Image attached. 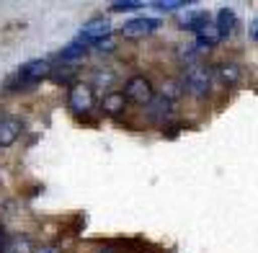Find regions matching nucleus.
Returning <instances> with one entry per match:
<instances>
[{"label": "nucleus", "mask_w": 258, "mask_h": 253, "mask_svg": "<svg viewBox=\"0 0 258 253\" xmlns=\"http://www.w3.org/2000/svg\"><path fill=\"white\" fill-rule=\"evenodd\" d=\"M183 88L191 93V96H197V98H204L209 91H212V83H214V68L209 65H202V62H194V65L186 68L183 78Z\"/></svg>", "instance_id": "1"}, {"label": "nucleus", "mask_w": 258, "mask_h": 253, "mask_svg": "<svg viewBox=\"0 0 258 253\" xmlns=\"http://www.w3.org/2000/svg\"><path fill=\"white\" fill-rule=\"evenodd\" d=\"M124 96H126V101L140 103V106H147V103L155 98V91H153V83H150L145 75H135V78L126 80Z\"/></svg>", "instance_id": "2"}, {"label": "nucleus", "mask_w": 258, "mask_h": 253, "mask_svg": "<svg viewBox=\"0 0 258 253\" xmlns=\"http://www.w3.org/2000/svg\"><path fill=\"white\" fill-rule=\"evenodd\" d=\"M49 75H52V65L47 59H31V62H26V65H21L16 78L24 88H31V86H36V83H41Z\"/></svg>", "instance_id": "3"}, {"label": "nucleus", "mask_w": 258, "mask_h": 253, "mask_svg": "<svg viewBox=\"0 0 258 253\" xmlns=\"http://www.w3.org/2000/svg\"><path fill=\"white\" fill-rule=\"evenodd\" d=\"M160 29V18L158 16H140V18H132L121 26V34L126 39H142V36H150L153 31Z\"/></svg>", "instance_id": "4"}, {"label": "nucleus", "mask_w": 258, "mask_h": 253, "mask_svg": "<svg viewBox=\"0 0 258 253\" xmlns=\"http://www.w3.org/2000/svg\"><path fill=\"white\" fill-rule=\"evenodd\" d=\"M145 116H147V121H153L155 126H165V121L173 116V106H170V101L165 96H155L145 106Z\"/></svg>", "instance_id": "5"}, {"label": "nucleus", "mask_w": 258, "mask_h": 253, "mask_svg": "<svg viewBox=\"0 0 258 253\" xmlns=\"http://www.w3.org/2000/svg\"><path fill=\"white\" fill-rule=\"evenodd\" d=\"M68 103H70V109L73 111H88L93 106V88L91 86H85V83H75V86L70 88V96H68Z\"/></svg>", "instance_id": "6"}, {"label": "nucleus", "mask_w": 258, "mask_h": 253, "mask_svg": "<svg viewBox=\"0 0 258 253\" xmlns=\"http://www.w3.org/2000/svg\"><path fill=\"white\" fill-rule=\"evenodd\" d=\"M109 34H111V24H109V18H96V21H91V24H85V26L80 29L78 39H80V41H85V44H96V41L106 39Z\"/></svg>", "instance_id": "7"}, {"label": "nucleus", "mask_w": 258, "mask_h": 253, "mask_svg": "<svg viewBox=\"0 0 258 253\" xmlns=\"http://www.w3.org/2000/svg\"><path fill=\"white\" fill-rule=\"evenodd\" d=\"M240 65L238 62H220V65H214V80L222 83V86H235V83L240 80Z\"/></svg>", "instance_id": "8"}, {"label": "nucleus", "mask_w": 258, "mask_h": 253, "mask_svg": "<svg viewBox=\"0 0 258 253\" xmlns=\"http://www.w3.org/2000/svg\"><path fill=\"white\" fill-rule=\"evenodd\" d=\"M21 130H24V124H21L18 119H13V116L0 119V147H11L18 140Z\"/></svg>", "instance_id": "9"}, {"label": "nucleus", "mask_w": 258, "mask_h": 253, "mask_svg": "<svg viewBox=\"0 0 258 253\" xmlns=\"http://www.w3.org/2000/svg\"><path fill=\"white\" fill-rule=\"evenodd\" d=\"M207 24H209V16H207L204 11H188L186 16L178 18V26H181V29H188V31H194V34H199Z\"/></svg>", "instance_id": "10"}, {"label": "nucleus", "mask_w": 258, "mask_h": 253, "mask_svg": "<svg viewBox=\"0 0 258 253\" xmlns=\"http://www.w3.org/2000/svg\"><path fill=\"white\" fill-rule=\"evenodd\" d=\"M220 39H222V34H220V29H217V24H209L197 34V44H199V49H212V47H217L220 44Z\"/></svg>", "instance_id": "11"}, {"label": "nucleus", "mask_w": 258, "mask_h": 253, "mask_svg": "<svg viewBox=\"0 0 258 253\" xmlns=\"http://www.w3.org/2000/svg\"><path fill=\"white\" fill-rule=\"evenodd\" d=\"M217 29H220L222 39L230 36L235 29H238V16H235L232 8H220V11H217Z\"/></svg>", "instance_id": "12"}, {"label": "nucleus", "mask_w": 258, "mask_h": 253, "mask_svg": "<svg viewBox=\"0 0 258 253\" xmlns=\"http://www.w3.org/2000/svg\"><path fill=\"white\" fill-rule=\"evenodd\" d=\"M85 52H88V44H85V41H80V39H75V41H70V44L59 52V59L64 62V65H73V62L83 59Z\"/></svg>", "instance_id": "13"}, {"label": "nucleus", "mask_w": 258, "mask_h": 253, "mask_svg": "<svg viewBox=\"0 0 258 253\" xmlns=\"http://www.w3.org/2000/svg\"><path fill=\"white\" fill-rule=\"evenodd\" d=\"M124 106H126V96H124V93H106L103 101H101V109H103L106 114H111V116L121 114Z\"/></svg>", "instance_id": "14"}, {"label": "nucleus", "mask_w": 258, "mask_h": 253, "mask_svg": "<svg viewBox=\"0 0 258 253\" xmlns=\"http://www.w3.org/2000/svg\"><path fill=\"white\" fill-rule=\"evenodd\" d=\"M183 93H186L183 83H181V80H173V78H170V80H165V83H163V91H160V96H165L170 103H173L176 98H181Z\"/></svg>", "instance_id": "15"}, {"label": "nucleus", "mask_w": 258, "mask_h": 253, "mask_svg": "<svg viewBox=\"0 0 258 253\" xmlns=\"http://www.w3.org/2000/svg\"><path fill=\"white\" fill-rule=\"evenodd\" d=\"M114 80H116V75L111 73V70H96L93 73V86H106V88H109V86H114Z\"/></svg>", "instance_id": "16"}, {"label": "nucleus", "mask_w": 258, "mask_h": 253, "mask_svg": "<svg viewBox=\"0 0 258 253\" xmlns=\"http://www.w3.org/2000/svg\"><path fill=\"white\" fill-rule=\"evenodd\" d=\"M186 6H188L186 0H163V3H153V8L165 11V13H170V11H181V8H186Z\"/></svg>", "instance_id": "17"}, {"label": "nucleus", "mask_w": 258, "mask_h": 253, "mask_svg": "<svg viewBox=\"0 0 258 253\" xmlns=\"http://www.w3.org/2000/svg\"><path fill=\"white\" fill-rule=\"evenodd\" d=\"M140 8H142V3H140V0H119V3H114V6H111V11H114V13L140 11Z\"/></svg>", "instance_id": "18"}, {"label": "nucleus", "mask_w": 258, "mask_h": 253, "mask_svg": "<svg viewBox=\"0 0 258 253\" xmlns=\"http://www.w3.org/2000/svg\"><path fill=\"white\" fill-rule=\"evenodd\" d=\"M96 49H101V52H114L116 44H114V39H111V36H106V39L96 41Z\"/></svg>", "instance_id": "19"}, {"label": "nucleus", "mask_w": 258, "mask_h": 253, "mask_svg": "<svg viewBox=\"0 0 258 253\" xmlns=\"http://www.w3.org/2000/svg\"><path fill=\"white\" fill-rule=\"evenodd\" d=\"M11 250V235L0 227V253H8Z\"/></svg>", "instance_id": "20"}, {"label": "nucleus", "mask_w": 258, "mask_h": 253, "mask_svg": "<svg viewBox=\"0 0 258 253\" xmlns=\"http://www.w3.org/2000/svg\"><path fill=\"white\" fill-rule=\"evenodd\" d=\"M250 39H253V41H258V18L250 24Z\"/></svg>", "instance_id": "21"}, {"label": "nucleus", "mask_w": 258, "mask_h": 253, "mask_svg": "<svg viewBox=\"0 0 258 253\" xmlns=\"http://www.w3.org/2000/svg\"><path fill=\"white\" fill-rule=\"evenodd\" d=\"M34 253H57V248H52V245H44V248H34Z\"/></svg>", "instance_id": "22"}]
</instances>
